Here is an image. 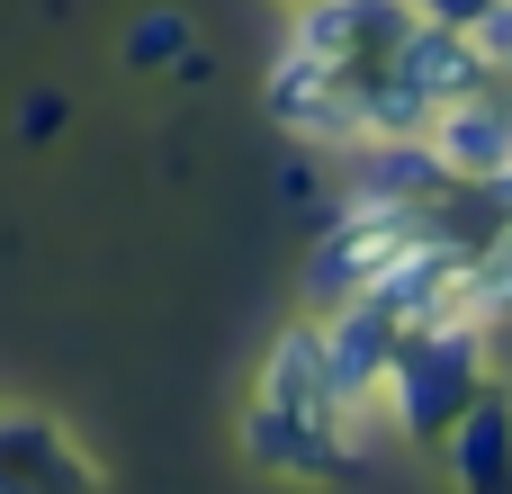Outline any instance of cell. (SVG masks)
Here are the masks:
<instances>
[{
	"mask_svg": "<svg viewBox=\"0 0 512 494\" xmlns=\"http://www.w3.org/2000/svg\"><path fill=\"white\" fill-rule=\"evenodd\" d=\"M405 9H414V18H432V27H468L486 0H405Z\"/></svg>",
	"mask_w": 512,
	"mask_h": 494,
	"instance_id": "cell-7",
	"label": "cell"
},
{
	"mask_svg": "<svg viewBox=\"0 0 512 494\" xmlns=\"http://www.w3.org/2000/svg\"><path fill=\"white\" fill-rule=\"evenodd\" d=\"M189 45H198L189 9H144V18L126 27V72H180V63H198Z\"/></svg>",
	"mask_w": 512,
	"mask_h": 494,
	"instance_id": "cell-6",
	"label": "cell"
},
{
	"mask_svg": "<svg viewBox=\"0 0 512 494\" xmlns=\"http://www.w3.org/2000/svg\"><path fill=\"white\" fill-rule=\"evenodd\" d=\"M477 387H486V324H468V315H414L405 333H396V360H387V378H378V414H387V441H405V450H441V432L477 405Z\"/></svg>",
	"mask_w": 512,
	"mask_h": 494,
	"instance_id": "cell-1",
	"label": "cell"
},
{
	"mask_svg": "<svg viewBox=\"0 0 512 494\" xmlns=\"http://www.w3.org/2000/svg\"><path fill=\"white\" fill-rule=\"evenodd\" d=\"M405 27H414L405 0H297L279 54H306V63L342 72V81H369V72H387V54L405 45Z\"/></svg>",
	"mask_w": 512,
	"mask_h": 494,
	"instance_id": "cell-2",
	"label": "cell"
},
{
	"mask_svg": "<svg viewBox=\"0 0 512 494\" xmlns=\"http://www.w3.org/2000/svg\"><path fill=\"white\" fill-rule=\"evenodd\" d=\"M279 9H297V0H279Z\"/></svg>",
	"mask_w": 512,
	"mask_h": 494,
	"instance_id": "cell-9",
	"label": "cell"
},
{
	"mask_svg": "<svg viewBox=\"0 0 512 494\" xmlns=\"http://www.w3.org/2000/svg\"><path fill=\"white\" fill-rule=\"evenodd\" d=\"M90 486L99 477L54 414H36V405L0 414V494H90Z\"/></svg>",
	"mask_w": 512,
	"mask_h": 494,
	"instance_id": "cell-4",
	"label": "cell"
},
{
	"mask_svg": "<svg viewBox=\"0 0 512 494\" xmlns=\"http://www.w3.org/2000/svg\"><path fill=\"white\" fill-rule=\"evenodd\" d=\"M441 459H450L459 494H512V396L504 387H477V405L441 432Z\"/></svg>",
	"mask_w": 512,
	"mask_h": 494,
	"instance_id": "cell-5",
	"label": "cell"
},
{
	"mask_svg": "<svg viewBox=\"0 0 512 494\" xmlns=\"http://www.w3.org/2000/svg\"><path fill=\"white\" fill-rule=\"evenodd\" d=\"M18 126H27V135H54V126H63V99H54V90H36V99H27V117H18Z\"/></svg>",
	"mask_w": 512,
	"mask_h": 494,
	"instance_id": "cell-8",
	"label": "cell"
},
{
	"mask_svg": "<svg viewBox=\"0 0 512 494\" xmlns=\"http://www.w3.org/2000/svg\"><path fill=\"white\" fill-rule=\"evenodd\" d=\"M387 81H396L423 117H441L450 99H477L495 72H486V54L468 45V27H432V18H414V27H405V45L387 54Z\"/></svg>",
	"mask_w": 512,
	"mask_h": 494,
	"instance_id": "cell-3",
	"label": "cell"
}]
</instances>
